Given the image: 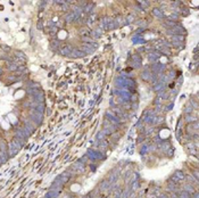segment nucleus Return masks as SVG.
Listing matches in <instances>:
<instances>
[{"label": "nucleus", "instance_id": "obj_46", "mask_svg": "<svg viewBox=\"0 0 199 198\" xmlns=\"http://www.w3.org/2000/svg\"><path fill=\"white\" fill-rule=\"evenodd\" d=\"M133 20H134V18H133V16H132V15H130V16H129V18H128V22L130 23V22H132Z\"/></svg>", "mask_w": 199, "mask_h": 198}, {"label": "nucleus", "instance_id": "obj_6", "mask_svg": "<svg viewBox=\"0 0 199 198\" xmlns=\"http://www.w3.org/2000/svg\"><path fill=\"white\" fill-rule=\"evenodd\" d=\"M64 18H65V21H66V22L71 23V22H74V21H76V20H79V18H80V16L76 15V14H74V13H71V14H67Z\"/></svg>", "mask_w": 199, "mask_h": 198}, {"label": "nucleus", "instance_id": "obj_16", "mask_svg": "<svg viewBox=\"0 0 199 198\" xmlns=\"http://www.w3.org/2000/svg\"><path fill=\"white\" fill-rule=\"evenodd\" d=\"M183 191H185V193H194V187H192V186H190V184H185V186H184L183 187Z\"/></svg>", "mask_w": 199, "mask_h": 198}, {"label": "nucleus", "instance_id": "obj_31", "mask_svg": "<svg viewBox=\"0 0 199 198\" xmlns=\"http://www.w3.org/2000/svg\"><path fill=\"white\" fill-rule=\"evenodd\" d=\"M96 155H97V159H104L105 158V155L100 151H96Z\"/></svg>", "mask_w": 199, "mask_h": 198}, {"label": "nucleus", "instance_id": "obj_27", "mask_svg": "<svg viewBox=\"0 0 199 198\" xmlns=\"http://www.w3.org/2000/svg\"><path fill=\"white\" fill-rule=\"evenodd\" d=\"M0 157H1L2 162H6L7 161V158H8V155H7L6 151H0Z\"/></svg>", "mask_w": 199, "mask_h": 198}, {"label": "nucleus", "instance_id": "obj_10", "mask_svg": "<svg viewBox=\"0 0 199 198\" xmlns=\"http://www.w3.org/2000/svg\"><path fill=\"white\" fill-rule=\"evenodd\" d=\"M24 128H25V129L29 131L30 133H32V132H34V130H35V124H34V123H31V122H27V121H26V122H25V125H24Z\"/></svg>", "mask_w": 199, "mask_h": 198}, {"label": "nucleus", "instance_id": "obj_2", "mask_svg": "<svg viewBox=\"0 0 199 198\" xmlns=\"http://www.w3.org/2000/svg\"><path fill=\"white\" fill-rule=\"evenodd\" d=\"M32 98H33V100H34L35 103L43 104V100H45V94H43V92H42V91H40V90L38 89L35 94L32 96Z\"/></svg>", "mask_w": 199, "mask_h": 198}, {"label": "nucleus", "instance_id": "obj_21", "mask_svg": "<svg viewBox=\"0 0 199 198\" xmlns=\"http://www.w3.org/2000/svg\"><path fill=\"white\" fill-rule=\"evenodd\" d=\"M164 68H165V66L164 65H159V64H156V65H154V69L156 71V72H163Z\"/></svg>", "mask_w": 199, "mask_h": 198}, {"label": "nucleus", "instance_id": "obj_12", "mask_svg": "<svg viewBox=\"0 0 199 198\" xmlns=\"http://www.w3.org/2000/svg\"><path fill=\"white\" fill-rule=\"evenodd\" d=\"M151 75H153V74L150 73L149 71H143L142 74H141V78H142L144 81H149V80L151 79Z\"/></svg>", "mask_w": 199, "mask_h": 198}, {"label": "nucleus", "instance_id": "obj_13", "mask_svg": "<svg viewBox=\"0 0 199 198\" xmlns=\"http://www.w3.org/2000/svg\"><path fill=\"white\" fill-rule=\"evenodd\" d=\"M109 187H110V183H109V181L108 180H104L101 183H100V186H99V188H100V190H105V189H109Z\"/></svg>", "mask_w": 199, "mask_h": 198}, {"label": "nucleus", "instance_id": "obj_28", "mask_svg": "<svg viewBox=\"0 0 199 198\" xmlns=\"http://www.w3.org/2000/svg\"><path fill=\"white\" fill-rule=\"evenodd\" d=\"M0 151H6L7 153V146L4 141H0Z\"/></svg>", "mask_w": 199, "mask_h": 198}, {"label": "nucleus", "instance_id": "obj_48", "mask_svg": "<svg viewBox=\"0 0 199 198\" xmlns=\"http://www.w3.org/2000/svg\"><path fill=\"white\" fill-rule=\"evenodd\" d=\"M190 198H198V193H197V191H194V197H190Z\"/></svg>", "mask_w": 199, "mask_h": 198}, {"label": "nucleus", "instance_id": "obj_9", "mask_svg": "<svg viewBox=\"0 0 199 198\" xmlns=\"http://www.w3.org/2000/svg\"><path fill=\"white\" fill-rule=\"evenodd\" d=\"M73 168L77 171V172H83L84 171V165H83V162H76L74 165H73Z\"/></svg>", "mask_w": 199, "mask_h": 198}, {"label": "nucleus", "instance_id": "obj_30", "mask_svg": "<svg viewBox=\"0 0 199 198\" xmlns=\"http://www.w3.org/2000/svg\"><path fill=\"white\" fill-rule=\"evenodd\" d=\"M108 147V145H107V141H102L101 144L99 145V149H106Z\"/></svg>", "mask_w": 199, "mask_h": 198}, {"label": "nucleus", "instance_id": "obj_50", "mask_svg": "<svg viewBox=\"0 0 199 198\" xmlns=\"http://www.w3.org/2000/svg\"><path fill=\"white\" fill-rule=\"evenodd\" d=\"M172 198H180V197H179V196H176V195H175V193H174L173 196H172Z\"/></svg>", "mask_w": 199, "mask_h": 198}, {"label": "nucleus", "instance_id": "obj_8", "mask_svg": "<svg viewBox=\"0 0 199 198\" xmlns=\"http://www.w3.org/2000/svg\"><path fill=\"white\" fill-rule=\"evenodd\" d=\"M8 149H9V156H14V155H16V153H18L17 147L13 142H10L9 145H8Z\"/></svg>", "mask_w": 199, "mask_h": 198}, {"label": "nucleus", "instance_id": "obj_49", "mask_svg": "<svg viewBox=\"0 0 199 198\" xmlns=\"http://www.w3.org/2000/svg\"><path fill=\"white\" fill-rule=\"evenodd\" d=\"M38 29H42V24H41V22L38 23Z\"/></svg>", "mask_w": 199, "mask_h": 198}, {"label": "nucleus", "instance_id": "obj_20", "mask_svg": "<svg viewBox=\"0 0 199 198\" xmlns=\"http://www.w3.org/2000/svg\"><path fill=\"white\" fill-rule=\"evenodd\" d=\"M184 40L183 35H173L172 37V41H175V42H181L182 43V41Z\"/></svg>", "mask_w": 199, "mask_h": 198}, {"label": "nucleus", "instance_id": "obj_51", "mask_svg": "<svg viewBox=\"0 0 199 198\" xmlns=\"http://www.w3.org/2000/svg\"><path fill=\"white\" fill-rule=\"evenodd\" d=\"M160 198H167V196H165V195H163V196H160Z\"/></svg>", "mask_w": 199, "mask_h": 198}, {"label": "nucleus", "instance_id": "obj_29", "mask_svg": "<svg viewBox=\"0 0 199 198\" xmlns=\"http://www.w3.org/2000/svg\"><path fill=\"white\" fill-rule=\"evenodd\" d=\"M179 18V15L178 14H172V15H169V21H172V22H175L176 20Z\"/></svg>", "mask_w": 199, "mask_h": 198}, {"label": "nucleus", "instance_id": "obj_24", "mask_svg": "<svg viewBox=\"0 0 199 198\" xmlns=\"http://www.w3.org/2000/svg\"><path fill=\"white\" fill-rule=\"evenodd\" d=\"M167 189H169V191H172V193H173V191L176 190V184H175L174 182H169V184H167Z\"/></svg>", "mask_w": 199, "mask_h": 198}, {"label": "nucleus", "instance_id": "obj_40", "mask_svg": "<svg viewBox=\"0 0 199 198\" xmlns=\"http://www.w3.org/2000/svg\"><path fill=\"white\" fill-rule=\"evenodd\" d=\"M137 24H138L139 26H144V25H147V23H146V22H143V21H139V22H137Z\"/></svg>", "mask_w": 199, "mask_h": 198}, {"label": "nucleus", "instance_id": "obj_45", "mask_svg": "<svg viewBox=\"0 0 199 198\" xmlns=\"http://www.w3.org/2000/svg\"><path fill=\"white\" fill-rule=\"evenodd\" d=\"M194 179H196V180H198V171H194Z\"/></svg>", "mask_w": 199, "mask_h": 198}, {"label": "nucleus", "instance_id": "obj_1", "mask_svg": "<svg viewBox=\"0 0 199 198\" xmlns=\"http://www.w3.org/2000/svg\"><path fill=\"white\" fill-rule=\"evenodd\" d=\"M30 120L33 121V123L36 125H40L43 121V114L36 112L35 109H31L30 110Z\"/></svg>", "mask_w": 199, "mask_h": 198}, {"label": "nucleus", "instance_id": "obj_3", "mask_svg": "<svg viewBox=\"0 0 199 198\" xmlns=\"http://www.w3.org/2000/svg\"><path fill=\"white\" fill-rule=\"evenodd\" d=\"M184 179V173L182 172V171H175L173 174V177H172V179H171V182H180V181H182Z\"/></svg>", "mask_w": 199, "mask_h": 198}, {"label": "nucleus", "instance_id": "obj_47", "mask_svg": "<svg viewBox=\"0 0 199 198\" xmlns=\"http://www.w3.org/2000/svg\"><path fill=\"white\" fill-rule=\"evenodd\" d=\"M191 105L194 106V108H197V106H198V105H197V103H196V101H192V100H191Z\"/></svg>", "mask_w": 199, "mask_h": 198}, {"label": "nucleus", "instance_id": "obj_7", "mask_svg": "<svg viewBox=\"0 0 199 198\" xmlns=\"http://www.w3.org/2000/svg\"><path fill=\"white\" fill-rule=\"evenodd\" d=\"M72 50H73V49H72L71 46H65V47H63L60 49V54L63 56H68V57H70Z\"/></svg>", "mask_w": 199, "mask_h": 198}, {"label": "nucleus", "instance_id": "obj_19", "mask_svg": "<svg viewBox=\"0 0 199 198\" xmlns=\"http://www.w3.org/2000/svg\"><path fill=\"white\" fill-rule=\"evenodd\" d=\"M117 178H118L117 174H116L115 172H113L112 174L109 175V180H108V181H109V183H114L116 180H117Z\"/></svg>", "mask_w": 199, "mask_h": 198}, {"label": "nucleus", "instance_id": "obj_41", "mask_svg": "<svg viewBox=\"0 0 199 198\" xmlns=\"http://www.w3.org/2000/svg\"><path fill=\"white\" fill-rule=\"evenodd\" d=\"M1 48L4 49V50H6V51H9L10 48L8 47V46H6V45H1Z\"/></svg>", "mask_w": 199, "mask_h": 198}, {"label": "nucleus", "instance_id": "obj_44", "mask_svg": "<svg viewBox=\"0 0 199 198\" xmlns=\"http://www.w3.org/2000/svg\"><path fill=\"white\" fill-rule=\"evenodd\" d=\"M188 179H189L190 182H197V180H196V179H194V178L191 177V175H190V177H188Z\"/></svg>", "mask_w": 199, "mask_h": 198}, {"label": "nucleus", "instance_id": "obj_4", "mask_svg": "<svg viewBox=\"0 0 199 198\" xmlns=\"http://www.w3.org/2000/svg\"><path fill=\"white\" fill-rule=\"evenodd\" d=\"M70 178H71V173L70 172H64V173H61L60 175H58L56 179L57 180H59V181L64 184V183H66L67 181L70 180Z\"/></svg>", "mask_w": 199, "mask_h": 198}, {"label": "nucleus", "instance_id": "obj_32", "mask_svg": "<svg viewBox=\"0 0 199 198\" xmlns=\"http://www.w3.org/2000/svg\"><path fill=\"white\" fill-rule=\"evenodd\" d=\"M139 188V183H138V181H133V183H132V191H135L137 189Z\"/></svg>", "mask_w": 199, "mask_h": 198}, {"label": "nucleus", "instance_id": "obj_11", "mask_svg": "<svg viewBox=\"0 0 199 198\" xmlns=\"http://www.w3.org/2000/svg\"><path fill=\"white\" fill-rule=\"evenodd\" d=\"M148 58H149L150 62H156V60L159 58V55L157 54V52H149Z\"/></svg>", "mask_w": 199, "mask_h": 198}, {"label": "nucleus", "instance_id": "obj_38", "mask_svg": "<svg viewBox=\"0 0 199 198\" xmlns=\"http://www.w3.org/2000/svg\"><path fill=\"white\" fill-rule=\"evenodd\" d=\"M129 196H130V191H128V190H125V191L123 193V195L121 196V198H129Z\"/></svg>", "mask_w": 199, "mask_h": 198}, {"label": "nucleus", "instance_id": "obj_43", "mask_svg": "<svg viewBox=\"0 0 199 198\" xmlns=\"http://www.w3.org/2000/svg\"><path fill=\"white\" fill-rule=\"evenodd\" d=\"M194 130H197V129H198V123H194ZM191 129H192V128H191V124H190L189 125V131H191Z\"/></svg>", "mask_w": 199, "mask_h": 198}, {"label": "nucleus", "instance_id": "obj_5", "mask_svg": "<svg viewBox=\"0 0 199 198\" xmlns=\"http://www.w3.org/2000/svg\"><path fill=\"white\" fill-rule=\"evenodd\" d=\"M85 54L82 51V50H80V49H73L71 52V55H70V57H73V58H81L83 57Z\"/></svg>", "mask_w": 199, "mask_h": 198}, {"label": "nucleus", "instance_id": "obj_35", "mask_svg": "<svg viewBox=\"0 0 199 198\" xmlns=\"http://www.w3.org/2000/svg\"><path fill=\"white\" fill-rule=\"evenodd\" d=\"M83 9H84V10L87 11V13H90V11H91L92 9H93V6H92V5H88L87 7H84Z\"/></svg>", "mask_w": 199, "mask_h": 198}, {"label": "nucleus", "instance_id": "obj_37", "mask_svg": "<svg viewBox=\"0 0 199 198\" xmlns=\"http://www.w3.org/2000/svg\"><path fill=\"white\" fill-rule=\"evenodd\" d=\"M191 112H192V107H190V106H187V107L184 108V113H185V114H189Z\"/></svg>", "mask_w": 199, "mask_h": 198}, {"label": "nucleus", "instance_id": "obj_52", "mask_svg": "<svg viewBox=\"0 0 199 198\" xmlns=\"http://www.w3.org/2000/svg\"><path fill=\"white\" fill-rule=\"evenodd\" d=\"M1 74H2V69L0 68V75H1Z\"/></svg>", "mask_w": 199, "mask_h": 198}, {"label": "nucleus", "instance_id": "obj_34", "mask_svg": "<svg viewBox=\"0 0 199 198\" xmlns=\"http://www.w3.org/2000/svg\"><path fill=\"white\" fill-rule=\"evenodd\" d=\"M191 196H190L189 193H187L185 191H182L181 193V195H180V198H190Z\"/></svg>", "mask_w": 199, "mask_h": 198}, {"label": "nucleus", "instance_id": "obj_36", "mask_svg": "<svg viewBox=\"0 0 199 198\" xmlns=\"http://www.w3.org/2000/svg\"><path fill=\"white\" fill-rule=\"evenodd\" d=\"M104 137H105V133H104V131H101V132H99L97 136V139L98 140H101V139H104Z\"/></svg>", "mask_w": 199, "mask_h": 198}, {"label": "nucleus", "instance_id": "obj_14", "mask_svg": "<svg viewBox=\"0 0 199 198\" xmlns=\"http://www.w3.org/2000/svg\"><path fill=\"white\" fill-rule=\"evenodd\" d=\"M154 90L156 92H162L164 90V83L163 82H159V83H156V85L154 87Z\"/></svg>", "mask_w": 199, "mask_h": 198}, {"label": "nucleus", "instance_id": "obj_15", "mask_svg": "<svg viewBox=\"0 0 199 198\" xmlns=\"http://www.w3.org/2000/svg\"><path fill=\"white\" fill-rule=\"evenodd\" d=\"M153 14H154L155 16H156V17H158V18H162V17H164L163 11L160 10L159 8H155V9L153 10Z\"/></svg>", "mask_w": 199, "mask_h": 198}, {"label": "nucleus", "instance_id": "obj_33", "mask_svg": "<svg viewBox=\"0 0 199 198\" xmlns=\"http://www.w3.org/2000/svg\"><path fill=\"white\" fill-rule=\"evenodd\" d=\"M185 120H187V122H194V121H197V119L194 117V116H191V115H188L185 117Z\"/></svg>", "mask_w": 199, "mask_h": 198}, {"label": "nucleus", "instance_id": "obj_22", "mask_svg": "<svg viewBox=\"0 0 199 198\" xmlns=\"http://www.w3.org/2000/svg\"><path fill=\"white\" fill-rule=\"evenodd\" d=\"M59 45H60V42L58 41V40H56V41H52V42H51V49L56 51L57 49H58V47H59Z\"/></svg>", "mask_w": 199, "mask_h": 198}, {"label": "nucleus", "instance_id": "obj_23", "mask_svg": "<svg viewBox=\"0 0 199 198\" xmlns=\"http://www.w3.org/2000/svg\"><path fill=\"white\" fill-rule=\"evenodd\" d=\"M15 57L20 58V59H22V60H25V55H24L22 51H15Z\"/></svg>", "mask_w": 199, "mask_h": 198}, {"label": "nucleus", "instance_id": "obj_17", "mask_svg": "<svg viewBox=\"0 0 199 198\" xmlns=\"http://www.w3.org/2000/svg\"><path fill=\"white\" fill-rule=\"evenodd\" d=\"M57 196H58V193H57V191L50 190V191L46 195V197H45V198H57Z\"/></svg>", "mask_w": 199, "mask_h": 198}, {"label": "nucleus", "instance_id": "obj_25", "mask_svg": "<svg viewBox=\"0 0 199 198\" xmlns=\"http://www.w3.org/2000/svg\"><path fill=\"white\" fill-rule=\"evenodd\" d=\"M178 24H176V22H172V21H166L165 22V26H169V27H171V29H173L174 26H176Z\"/></svg>", "mask_w": 199, "mask_h": 198}, {"label": "nucleus", "instance_id": "obj_39", "mask_svg": "<svg viewBox=\"0 0 199 198\" xmlns=\"http://www.w3.org/2000/svg\"><path fill=\"white\" fill-rule=\"evenodd\" d=\"M148 146H146V145H144V146L142 147V149H141V154H144V151H146V153H147V151H148Z\"/></svg>", "mask_w": 199, "mask_h": 198}, {"label": "nucleus", "instance_id": "obj_42", "mask_svg": "<svg viewBox=\"0 0 199 198\" xmlns=\"http://www.w3.org/2000/svg\"><path fill=\"white\" fill-rule=\"evenodd\" d=\"M121 196H122L121 191H119V190H117V191L115 193V198H121Z\"/></svg>", "mask_w": 199, "mask_h": 198}, {"label": "nucleus", "instance_id": "obj_26", "mask_svg": "<svg viewBox=\"0 0 199 198\" xmlns=\"http://www.w3.org/2000/svg\"><path fill=\"white\" fill-rule=\"evenodd\" d=\"M8 69L9 71H16V69H18V66L14 63H10V64H8Z\"/></svg>", "mask_w": 199, "mask_h": 198}, {"label": "nucleus", "instance_id": "obj_18", "mask_svg": "<svg viewBox=\"0 0 199 198\" xmlns=\"http://www.w3.org/2000/svg\"><path fill=\"white\" fill-rule=\"evenodd\" d=\"M87 156L89 157V158L93 159V161H96V159H97V155H96V151H93V150H88Z\"/></svg>", "mask_w": 199, "mask_h": 198}]
</instances>
